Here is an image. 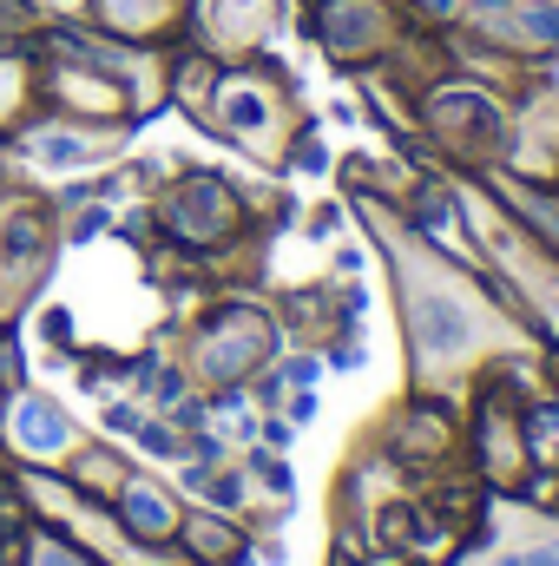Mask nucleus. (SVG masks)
<instances>
[{
	"label": "nucleus",
	"instance_id": "7ed1b4c3",
	"mask_svg": "<svg viewBox=\"0 0 559 566\" xmlns=\"http://www.w3.org/2000/svg\"><path fill=\"white\" fill-rule=\"evenodd\" d=\"M527 27H534L540 40H559V7H527Z\"/></svg>",
	"mask_w": 559,
	"mask_h": 566
},
{
	"label": "nucleus",
	"instance_id": "f03ea898",
	"mask_svg": "<svg viewBox=\"0 0 559 566\" xmlns=\"http://www.w3.org/2000/svg\"><path fill=\"white\" fill-rule=\"evenodd\" d=\"M126 521H133L139 534H165V527H171V507H165L151 488H133V494H126Z\"/></svg>",
	"mask_w": 559,
	"mask_h": 566
},
{
	"label": "nucleus",
	"instance_id": "f257e3e1",
	"mask_svg": "<svg viewBox=\"0 0 559 566\" xmlns=\"http://www.w3.org/2000/svg\"><path fill=\"white\" fill-rule=\"evenodd\" d=\"M20 441H27V448H40V454L66 448V416H60V409H46V402H27V409H20Z\"/></svg>",
	"mask_w": 559,
	"mask_h": 566
}]
</instances>
